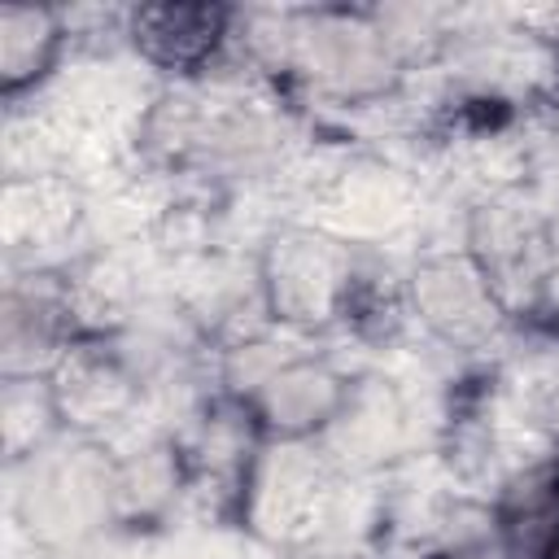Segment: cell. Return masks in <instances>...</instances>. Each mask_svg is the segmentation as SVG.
<instances>
[{
	"instance_id": "2",
	"label": "cell",
	"mask_w": 559,
	"mask_h": 559,
	"mask_svg": "<svg viewBox=\"0 0 559 559\" xmlns=\"http://www.w3.org/2000/svg\"><path fill=\"white\" fill-rule=\"evenodd\" d=\"M57 22L44 9H4L0 13V57H4V87L17 92L39 74L48 52L57 48Z\"/></svg>"
},
{
	"instance_id": "1",
	"label": "cell",
	"mask_w": 559,
	"mask_h": 559,
	"mask_svg": "<svg viewBox=\"0 0 559 559\" xmlns=\"http://www.w3.org/2000/svg\"><path fill=\"white\" fill-rule=\"evenodd\" d=\"M131 35L148 61L183 70L214 52V44L223 35V13L201 9V4H157V9L135 13Z\"/></svg>"
}]
</instances>
